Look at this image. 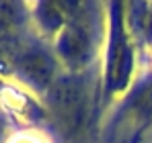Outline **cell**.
Segmentation results:
<instances>
[{"label": "cell", "mask_w": 152, "mask_h": 143, "mask_svg": "<svg viewBox=\"0 0 152 143\" xmlns=\"http://www.w3.org/2000/svg\"><path fill=\"white\" fill-rule=\"evenodd\" d=\"M150 59H152V57H150Z\"/></svg>", "instance_id": "cell-7"}, {"label": "cell", "mask_w": 152, "mask_h": 143, "mask_svg": "<svg viewBox=\"0 0 152 143\" xmlns=\"http://www.w3.org/2000/svg\"><path fill=\"white\" fill-rule=\"evenodd\" d=\"M107 6V35L101 53V106L121 100L136 84V57L138 41L129 29L124 2H111Z\"/></svg>", "instance_id": "cell-3"}, {"label": "cell", "mask_w": 152, "mask_h": 143, "mask_svg": "<svg viewBox=\"0 0 152 143\" xmlns=\"http://www.w3.org/2000/svg\"><path fill=\"white\" fill-rule=\"evenodd\" d=\"M35 21L53 41L60 64L70 74L95 70L107 35V6L97 2H39Z\"/></svg>", "instance_id": "cell-1"}, {"label": "cell", "mask_w": 152, "mask_h": 143, "mask_svg": "<svg viewBox=\"0 0 152 143\" xmlns=\"http://www.w3.org/2000/svg\"><path fill=\"white\" fill-rule=\"evenodd\" d=\"M10 143H48V141L37 137V135H33V133H23V135H17Z\"/></svg>", "instance_id": "cell-6"}, {"label": "cell", "mask_w": 152, "mask_h": 143, "mask_svg": "<svg viewBox=\"0 0 152 143\" xmlns=\"http://www.w3.org/2000/svg\"><path fill=\"white\" fill-rule=\"evenodd\" d=\"M48 106L60 135L68 143H84L101 108L99 68L82 74H60L48 90Z\"/></svg>", "instance_id": "cell-2"}, {"label": "cell", "mask_w": 152, "mask_h": 143, "mask_svg": "<svg viewBox=\"0 0 152 143\" xmlns=\"http://www.w3.org/2000/svg\"><path fill=\"white\" fill-rule=\"evenodd\" d=\"M152 121V74L144 80H136L121 100L113 117L109 137L113 141H134Z\"/></svg>", "instance_id": "cell-4"}, {"label": "cell", "mask_w": 152, "mask_h": 143, "mask_svg": "<svg viewBox=\"0 0 152 143\" xmlns=\"http://www.w3.org/2000/svg\"><path fill=\"white\" fill-rule=\"evenodd\" d=\"M127 23L138 43L152 49V2H134L126 4Z\"/></svg>", "instance_id": "cell-5"}]
</instances>
